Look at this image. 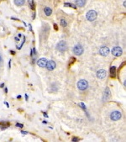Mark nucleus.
<instances>
[{
	"label": "nucleus",
	"mask_w": 126,
	"mask_h": 142,
	"mask_svg": "<svg viewBox=\"0 0 126 142\" xmlns=\"http://www.w3.org/2000/svg\"><path fill=\"white\" fill-rule=\"evenodd\" d=\"M79 141V138H77V137L72 138V141Z\"/></svg>",
	"instance_id": "nucleus-23"
},
{
	"label": "nucleus",
	"mask_w": 126,
	"mask_h": 142,
	"mask_svg": "<svg viewBox=\"0 0 126 142\" xmlns=\"http://www.w3.org/2000/svg\"><path fill=\"white\" fill-rule=\"evenodd\" d=\"M111 52L114 56H120L122 55V53H123V51H122V49L120 47L115 46L112 49Z\"/></svg>",
	"instance_id": "nucleus-7"
},
{
	"label": "nucleus",
	"mask_w": 126,
	"mask_h": 142,
	"mask_svg": "<svg viewBox=\"0 0 126 142\" xmlns=\"http://www.w3.org/2000/svg\"><path fill=\"white\" fill-rule=\"evenodd\" d=\"M64 6H66V7H71V8H73V9H77V7H76V5L72 4V3H64Z\"/></svg>",
	"instance_id": "nucleus-18"
},
{
	"label": "nucleus",
	"mask_w": 126,
	"mask_h": 142,
	"mask_svg": "<svg viewBox=\"0 0 126 142\" xmlns=\"http://www.w3.org/2000/svg\"><path fill=\"white\" fill-rule=\"evenodd\" d=\"M56 64L54 61H47V63H46L45 67H46L49 71H53V70L56 68Z\"/></svg>",
	"instance_id": "nucleus-8"
},
{
	"label": "nucleus",
	"mask_w": 126,
	"mask_h": 142,
	"mask_svg": "<svg viewBox=\"0 0 126 142\" xmlns=\"http://www.w3.org/2000/svg\"><path fill=\"white\" fill-rule=\"evenodd\" d=\"M106 75H107V72L105 70H99V71H98V72H97V77H98V78L99 79H104L106 77Z\"/></svg>",
	"instance_id": "nucleus-10"
},
{
	"label": "nucleus",
	"mask_w": 126,
	"mask_h": 142,
	"mask_svg": "<svg viewBox=\"0 0 126 142\" xmlns=\"http://www.w3.org/2000/svg\"><path fill=\"white\" fill-rule=\"evenodd\" d=\"M43 124H47V121L46 120H44L43 121Z\"/></svg>",
	"instance_id": "nucleus-31"
},
{
	"label": "nucleus",
	"mask_w": 126,
	"mask_h": 142,
	"mask_svg": "<svg viewBox=\"0 0 126 142\" xmlns=\"http://www.w3.org/2000/svg\"><path fill=\"white\" fill-rule=\"evenodd\" d=\"M5 104H6L7 108H9V103H5Z\"/></svg>",
	"instance_id": "nucleus-30"
},
{
	"label": "nucleus",
	"mask_w": 126,
	"mask_h": 142,
	"mask_svg": "<svg viewBox=\"0 0 126 142\" xmlns=\"http://www.w3.org/2000/svg\"><path fill=\"white\" fill-rule=\"evenodd\" d=\"M76 3L78 7H83L86 4V0H76Z\"/></svg>",
	"instance_id": "nucleus-13"
},
{
	"label": "nucleus",
	"mask_w": 126,
	"mask_h": 142,
	"mask_svg": "<svg viewBox=\"0 0 126 142\" xmlns=\"http://www.w3.org/2000/svg\"><path fill=\"white\" fill-rule=\"evenodd\" d=\"M44 11H45V14L46 16H50V15L51 14V13H52V10H51V8L49 7H45V9H44Z\"/></svg>",
	"instance_id": "nucleus-14"
},
{
	"label": "nucleus",
	"mask_w": 126,
	"mask_h": 142,
	"mask_svg": "<svg viewBox=\"0 0 126 142\" xmlns=\"http://www.w3.org/2000/svg\"><path fill=\"white\" fill-rule=\"evenodd\" d=\"M61 24H62V27H66V26L67 25V23H66V21L64 19H62V20H61Z\"/></svg>",
	"instance_id": "nucleus-19"
},
{
	"label": "nucleus",
	"mask_w": 126,
	"mask_h": 142,
	"mask_svg": "<svg viewBox=\"0 0 126 142\" xmlns=\"http://www.w3.org/2000/svg\"><path fill=\"white\" fill-rule=\"evenodd\" d=\"M25 99L28 100V95H27V94H25Z\"/></svg>",
	"instance_id": "nucleus-32"
},
{
	"label": "nucleus",
	"mask_w": 126,
	"mask_h": 142,
	"mask_svg": "<svg viewBox=\"0 0 126 142\" xmlns=\"http://www.w3.org/2000/svg\"><path fill=\"white\" fill-rule=\"evenodd\" d=\"M15 40H16V41H20V39H19V38H17V37H15Z\"/></svg>",
	"instance_id": "nucleus-33"
},
{
	"label": "nucleus",
	"mask_w": 126,
	"mask_h": 142,
	"mask_svg": "<svg viewBox=\"0 0 126 142\" xmlns=\"http://www.w3.org/2000/svg\"><path fill=\"white\" fill-rule=\"evenodd\" d=\"M21 134H23V135H27L28 132L27 131H21Z\"/></svg>",
	"instance_id": "nucleus-25"
},
{
	"label": "nucleus",
	"mask_w": 126,
	"mask_h": 142,
	"mask_svg": "<svg viewBox=\"0 0 126 142\" xmlns=\"http://www.w3.org/2000/svg\"><path fill=\"white\" fill-rule=\"evenodd\" d=\"M0 61H1V56H0Z\"/></svg>",
	"instance_id": "nucleus-37"
},
{
	"label": "nucleus",
	"mask_w": 126,
	"mask_h": 142,
	"mask_svg": "<svg viewBox=\"0 0 126 142\" xmlns=\"http://www.w3.org/2000/svg\"><path fill=\"white\" fill-rule=\"evenodd\" d=\"M116 74H117V72H116V67H110V77L114 78L116 77Z\"/></svg>",
	"instance_id": "nucleus-12"
},
{
	"label": "nucleus",
	"mask_w": 126,
	"mask_h": 142,
	"mask_svg": "<svg viewBox=\"0 0 126 142\" xmlns=\"http://www.w3.org/2000/svg\"><path fill=\"white\" fill-rule=\"evenodd\" d=\"M44 113V115H45V117H46V118L48 117V115H47V113Z\"/></svg>",
	"instance_id": "nucleus-29"
},
{
	"label": "nucleus",
	"mask_w": 126,
	"mask_h": 142,
	"mask_svg": "<svg viewBox=\"0 0 126 142\" xmlns=\"http://www.w3.org/2000/svg\"><path fill=\"white\" fill-rule=\"evenodd\" d=\"M46 63H47V60L45 58H41V59L37 61V65L40 67H45Z\"/></svg>",
	"instance_id": "nucleus-11"
},
{
	"label": "nucleus",
	"mask_w": 126,
	"mask_h": 142,
	"mask_svg": "<svg viewBox=\"0 0 126 142\" xmlns=\"http://www.w3.org/2000/svg\"><path fill=\"white\" fill-rule=\"evenodd\" d=\"M56 49L59 51L60 52H65L66 50H67V44H66V41H61L60 42L57 44L56 45Z\"/></svg>",
	"instance_id": "nucleus-2"
},
{
	"label": "nucleus",
	"mask_w": 126,
	"mask_h": 142,
	"mask_svg": "<svg viewBox=\"0 0 126 142\" xmlns=\"http://www.w3.org/2000/svg\"><path fill=\"white\" fill-rule=\"evenodd\" d=\"M10 52H11V54L12 55H15V52L14 51H10Z\"/></svg>",
	"instance_id": "nucleus-28"
},
{
	"label": "nucleus",
	"mask_w": 126,
	"mask_h": 142,
	"mask_svg": "<svg viewBox=\"0 0 126 142\" xmlns=\"http://www.w3.org/2000/svg\"><path fill=\"white\" fill-rule=\"evenodd\" d=\"M35 14H33V19H35Z\"/></svg>",
	"instance_id": "nucleus-35"
},
{
	"label": "nucleus",
	"mask_w": 126,
	"mask_h": 142,
	"mask_svg": "<svg viewBox=\"0 0 126 142\" xmlns=\"http://www.w3.org/2000/svg\"><path fill=\"white\" fill-rule=\"evenodd\" d=\"M80 105L82 106V109H84V110H86V105L84 104V103H80Z\"/></svg>",
	"instance_id": "nucleus-21"
},
{
	"label": "nucleus",
	"mask_w": 126,
	"mask_h": 142,
	"mask_svg": "<svg viewBox=\"0 0 126 142\" xmlns=\"http://www.w3.org/2000/svg\"><path fill=\"white\" fill-rule=\"evenodd\" d=\"M121 116L122 114L119 111H114V112H112L111 115H110V119L114 121H117L121 119Z\"/></svg>",
	"instance_id": "nucleus-4"
},
{
	"label": "nucleus",
	"mask_w": 126,
	"mask_h": 142,
	"mask_svg": "<svg viewBox=\"0 0 126 142\" xmlns=\"http://www.w3.org/2000/svg\"><path fill=\"white\" fill-rule=\"evenodd\" d=\"M86 17H87V20H88V21H94L97 19V17H98V14H97L96 11L90 10L87 13Z\"/></svg>",
	"instance_id": "nucleus-1"
},
{
	"label": "nucleus",
	"mask_w": 126,
	"mask_h": 142,
	"mask_svg": "<svg viewBox=\"0 0 126 142\" xmlns=\"http://www.w3.org/2000/svg\"><path fill=\"white\" fill-rule=\"evenodd\" d=\"M5 92H6V93L8 92V88H5Z\"/></svg>",
	"instance_id": "nucleus-34"
},
{
	"label": "nucleus",
	"mask_w": 126,
	"mask_h": 142,
	"mask_svg": "<svg viewBox=\"0 0 126 142\" xmlns=\"http://www.w3.org/2000/svg\"><path fill=\"white\" fill-rule=\"evenodd\" d=\"M110 97H111V92L109 90V88H106L104 92V96H103V101L107 102L109 100Z\"/></svg>",
	"instance_id": "nucleus-6"
},
{
	"label": "nucleus",
	"mask_w": 126,
	"mask_h": 142,
	"mask_svg": "<svg viewBox=\"0 0 126 142\" xmlns=\"http://www.w3.org/2000/svg\"><path fill=\"white\" fill-rule=\"evenodd\" d=\"M99 53H100L101 56H107L109 54V49L106 46H102L99 50Z\"/></svg>",
	"instance_id": "nucleus-9"
},
{
	"label": "nucleus",
	"mask_w": 126,
	"mask_h": 142,
	"mask_svg": "<svg viewBox=\"0 0 126 142\" xmlns=\"http://www.w3.org/2000/svg\"><path fill=\"white\" fill-rule=\"evenodd\" d=\"M11 62H12V60H9V68L11 67Z\"/></svg>",
	"instance_id": "nucleus-26"
},
{
	"label": "nucleus",
	"mask_w": 126,
	"mask_h": 142,
	"mask_svg": "<svg viewBox=\"0 0 126 142\" xmlns=\"http://www.w3.org/2000/svg\"><path fill=\"white\" fill-rule=\"evenodd\" d=\"M83 47L81 45H77L73 48V53L77 56H81L83 53Z\"/></svg>",
	"instance_id": "nucleus-5"
},
{
	"label": "nucleus",
	"mask_w": 126,
	"mask_h": 142,
	"mask_svg": "<svg viewBox=\"0 0 126 142\" xmlns=\"http://www.w3.org/2000/svg\"><path fill=\"white\" fill-rule=\"evenodd\" d=\"M28 2H29V4H30V9L35 10V2H34V0H28Z\"/></svg>",
	"instance_id": "nucleus-17"
},
{
	"label": "nucleus",
	"mask_w": 126,
	"mask_h": 142,
	"mask_svg": "<svg viewBox=\"0 0 126 142\" xmlns=\"http://www.w3.org/2000/svg\"><path fill=\"white\" fill-rule=\"evenodd\" d=\"M16 126H17V127H20V128H23V127H24V125H23V124H19V123H17V124H16Z\"/></svg>",
	"instance_id": "nucleus-22"
},
{
	"label": "nucleus",
	"mask_w": 126,
	"mask_h": 142,
	"mask_svg": "<svg viewBox=\"0 0 126 142\" xmlns=\"http://www.w3.org/2000/svg\"><path fill=\"white\" fill-rule=\"evenodd\" d=\"M17 98H21V96H20V95H19V96H18V97H17Z\"/></svg>",
	"instance_id": "nucleus-36"
},
{
	"label": "nucleus",
	"mask_w": 126,
	"mask_h": 142,
	"mask_svg": "<svg viewBox=\"0 0 126 142\" xmlns=\"http://www.w3.org/2000/svg\"><path fill=\"white\" fill-rule=\"evenodd\" d=\"M3 87H4V83H1V84H0V88H3Z\"/></svg>",
	"instance_id": "nucleus-27"
},
{
	"label": "nucleus",
	"mask_w": 126,
	"mask_h": 142,
	"mask_svg": "<svg viewBox=\"0 0 126 142\" xmlns=\"http://www.w3.org/2000/svg\"><path fill=\"white\" fill-rule=\"evenodd\" d=\"M77 88H78V89H80L82 91L86 90L88 88V82L86 80H84V79H81V80H79L77 82Z\"/></svg>",
	"instance_id": "nucleus-3"
},
{
	"label": "nucleus",
	"mask_w": 126,
	"mask_h": 142,
	"mask_svg": "<svg viewBox=\"0 0 126 142\" xmlns=\"http://www.w3.org/2000/svg\"><path fill=\"white\" fill-rule=\"evenodd\" d=\"M54 29L56 30H58V26H57L56 24H54Z\"/></svg>",
	"instance_id": "nucleus-24"
},
{
	"label": "nucleus",
	"mask_w": 126,
	"mask_h": 142,
	"mask_svg": "<svg viewBox=\"0 0 126 142\" xmlns=\"http://www.w3.org/2000/svg\"><path fill=\"white\" fill-rule=\"evenodd\" d=\"M75 61H76V58H75V57H71V59H70V62H69V67H70L71 66H72V64H73Z\"/></svg>",
	"instance_id": "nucleus-20"
},
{
	"label": "nucleus",
	"mask_w": 126,
	"mask_h": 142,
	"mask_svg": "<svg viewBox=\"0 0 126 142\" xmlns=\"http://www.w3.org/2000/svg\"><path fill=\"white\" fill-rule=\"evenodd\" d=\"M25 3V0H14V3L17 6H22Z\"/></svg>",
	"instance_id": "nucleus-16"
},
{
	"label": "nucleus",
	"mask_w": 126,
	"mask_h": 142,
	"mask_svg": "<svg viewBox=\"0 0 126 142\" xmlns=\"http://www.w3.org/2000/svg\"><path fill=\"white\" fill-rule=\"evenodd\" d=\"M9 125H10V124H9V122H1L0 123V126H1L2 130H4V129L8 128Z\"/></svg>",
	"instance_id": "nucleus-15"
}]
</instances>
